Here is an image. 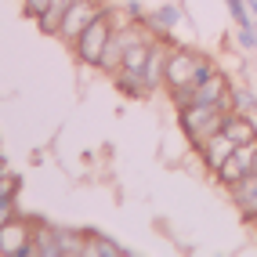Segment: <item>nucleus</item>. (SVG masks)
Returning <instances> with one entry per match:
<instances>
[{
    "label": "nucleus",
    "instance_id": "obj_1",
    "mask_svg": "<svg viewBox=\"0 0 257 257\" xmlns=\"http://www.w3.org/2000/svg\"><path fill=\"white\" fill-rule=\"evenodd\" d=\"M214 69L217 65L203 55V51L185 47V44H170L167 65H163V87H167V94L181 91V87H196V83H203Z\"/></svg>",
    "mask_w": 257,
    "mask_h": 257
},
{
    "label": "nucleus",
    "instance_id": "obj_2",
    "mask_svg": "<svg viewBox=\"0 0 257 257\" xmlns=\"http://www.w3.org/2000/svg\"><path fill=\"white\" fill-rule=\"evenodd\" d=\"M112 8H105L98 15V19L87 26L76 37V44L69 47L73 55H76V62L80 65H87V69H98V62H101V55H105V44H109V37H112V29H116V22H112Z\"/></svg>",
    "mask_w": 257,
    "mask_h": 257
},
{
    "label": "nucleus",
    "instance_id": "obj_3",
    "mask_svg": "<svg viewBox=\"0 0 257 257\" xmlns=\"http://www.w3.org/2000/svg\"><path fill=\"white\" fill-rule=\"evenodd\" d=\"M225 119H228V112L221 105H181L178 109V123L196 149L207 138H214L217 131H225Z\"/></svg>",
    "mask_w": 257,
    "mask_h": 257
},
{
    "label": "nucleus",
    "instance_id": "obj_4",
    "mask_svg": "<svg viewBox=\"0 0 257 257\" xmlns=\"http://www.w3.org/2000/svg\"><path fill=\"white\" fill-rule=\"evenodd\" d=\"M101 11H105V4H101V0H73L69 11H65V19H62V26H58V40L73 47L76 37L98 19Z\"/></svg>",
    "mask_w": 257,
    "mask_h": 257
},
{
    "label": "nucleus",
    "instance_id": "obj_5",
    "mask_svg": "<svg viewBox=\"0 0 257 257\" xmlns=\"http://www.w3.org/2000/svg\"><path fill=\"white\" fill-rule=\"evenodd\" d=\"M253 170H257V138L246 142V145H235V149H232V156L217 167V174H214V178L225 185V188H232L235 181H243L246 174H253Z\"/></svg>",
    "mask_w": 257,
    "mask_h": 257
},
{
    "label": "nucleus",
    "instance_id": "obj_6",
    "mask_svg": "<svg viewBox=\"0 0 257 257\" xmlns=\"http://www.w3.org/2000/svg\"><path fill=\"white\" fill-rule=\"evenodd\" d=\"M0 257H33V217H15L0 228Z\"/></svg>",
    "mask_w": 257,
    "mask_h": 257
},
{
    "label": "nucleus",
    "instance_id": "obj_7",
    "mask_svg": "<svg viewBox=\"0 0 257 257\" xmlns=\"http://www.w3.org/2000/svg\"><path fill=\"white\" fill-rule=\"evenodd\" d=\"M228 199H232V207L239 210V217L253 225V221H257V170L228 188Z\"/></svg>",
    "mask_w": 257,
    "mask_h": 257
},
{
    "label": "nucleus",
    "instance_id": "obj_8",
    "mask_svg": "<svg viewBox=\"0 0 257 257\" xmlns=\"http://www.w3.org/2000/svg\"><path fill=\"white\" fill-rule=\"evenodd\" d=\"M232 149H235V142L228 138L225 131H217L214 138H207V142H203V145H199L196 152H199V160H203V167H207L210 174H217V167H221V163H225V160L232 156Z\"/></svg>",
    "mask_w": 257,
    "mask_h": 257
},
{
    "label": "nucleus",
    "instance_id": "obj_9",
    "mask_svg": "<svg viewBox=\"0 0 257 257\" xmlns=\"http://www.w3.org/2000/svg\"><path fill=\"white\" fill-rule=\"evenodd\" d=\"M112 83H116V91L123 94V98H131V101H145V98L156 94V91L149 87L145 73H138V69H119V73H112Z\"/></svg>",
    "mask_w": 257,
    "mask_h": 257
},
{
    "label": "nucleus",
    "instance_id": "obj_10",
    "mask_svg": "<svg viewBox=\"0 0 257 257\" xmlns=\"http://www.w3.org/2000/svg\"><path fill=\"white\" fill-rule=\"evenodd\" d=\"M123 51H127V26H116L109 44H105V55H101V62H98V73H105V76L119 73L123 69Z\"/></svg>",
    "mask_w": 257,
    "mask_h": 257
},
{
    "label": "nucleus",
    "instance_id": "obj_11",
    "mask_svg": "<svg viewBox=\"0 0 257 257\" xmlns=\"http://www.w3.org/2000/svg\"><path fill=\"white\" fill-rule=\"evenodd\" d=\"M33 257H62V250H58V225L33 221Z\"/></svg>",
    "mask_w": 257,
    "mask_h": 257
},
{
    "label": "nucleus",
    "instance_id": "obj_12",
    "mask_svg": "<svg viewBox=\"0 0 257 257\" xmlns=\"http://www.w3.org/2000/svg\"><path fill=\"white\" fill-rule=\"evenodd\" d=\"M225 134H228L235 145H246V142L257 138V123H253L246 112H228V119H225Z\"/></svg>",
    "mask_w": 257,
    "mask_h": 257
},
{
    "label": "nucleus",
    "instance_id": "obj_13",
    "mask_svg": "<svg viewBox=\"0 0 257 257\" xmlns=\"http://www.w3.org/2000/svg\"><path fill=\"white\" fill-rule=\"evenodd\" d=\"M152 33H156V37H167L170 29H174L178 22H181V11L174 8V4H167V8H160V11H152V15H145L142 19Z\"/></svg>",
    "mask_w": 257,
    "mask_h": 257
},
{
    "label": "nucleus",
    "instance_id": "obj_14",
    "mask_svg": "<svg viewBox=\"0 0 257 257\" xmlns=\"http://www.w3.org/2000/svg\"><path fill=\"white\" fill-rule=\"evenodd\" d=\"M69 4H73V0H51V8L37 19V29L44 33V37H58V26L65 19V11H69Z\"/></svg>",
    "mask_w": 257,
    "mask_h": 257
},
{
    "label": "nucleus",
    "instance_id": "obj_15",
    "mask_svg": "<svg viewBox=\"0 0 257 257\" xmlns=\"http://www.w3.org/2000/svg\"><path fill=\"white\" fill-rule=\"evenodd\" d=\"M83 257H127V246H119V243H112V239L98 235V232H87Z\"/></svg>",
    "mask_w": 257,
    "mask_h": 257
},
{
    "label": "nucleus",
    "instance_id": "obj_16",
    "mask_svg": "<svg viewBox=\"0 0 257 257\" xmlns=\"http://www.w3.org/2000/svg\"><path fill=\"white\" fill-rule=\"evenodd\" d=\"M83 246H87V232H80V228H58V250H62V257H83Z\"/></svg>",
    "mask_w": 257,
    "mask_h": 257
},
{
    "label": "nucleus",
    "instance_id": "obj_17",
    "mask_svg": "<svg viewBox=\"0 0 257 257\" xmlns=\"http://www.w3.org/2000/svg\"><path fill=\"white\" fill-rule=\"evenodd\" d=\"M19 178H15L11 174V170H8V174H0V199H15V196H19Z\"/></svg>",
    "mask_w": 257,
    "mask_h": 257
},
{
    "label": "nucleus",
    "instance_id": "obj_18",
    "mask_svg": "<svg viewBox=\"0 0 257 257\" xmlns=\"http://www.w3.org/2000/svg\"><path fill=\"white\" fill-rule=\"evenodd\" d=\"M47 8H51V0H22V15H26V19H33V22H37Z\"/></svg>",
    "mask_w": 257,
    "mask_h": 257
},
{
    "label": "nucleus",
    "instance_id": "obj_19",
    "mask_svg": "<svg viewBox=\"0 0 257 257\" xmlns=\"http://www.w3.org/2000/svg\"><path fill=\"white\" fill-rule=\"evenodd\" d=\"M19 217V207H15V199H0V228L8 225V221Z\"/></svg>",
    "mask_w": 257,
    "mask_h": 257
},
{
    "label": "nucleus",
    "instance_id": "obj_20",
    "mask_svg": "<svg viewBox=\"0 0 257 257\" xmlns=\"http://www.w3.org/2000/svg\"><path fill=\"white\" fill-rule=\"evenodd\" d=\"M228 8H232V15H235L239 26H250V15H246V4H243V0H228Z\"/></svg>",
    "mask_w": 257,
    "mask_h": 257
},
{
    "label": "nucleus",
    "instance_id": "obj_21",
    "mask_svg": "<svg viewBox=\"0 0 257 257\" xmlns=\"http://www.w3.org/2000/svg\"><path fill=\"white\" fill-rule=\"evenodd\" d=\"M239 44H243V47H257V33H253V26H239Z\"/></svg>",
    "mask_w": 257,
    "mask_h": 257
},
{
    "label": "nucleus",
    "instance_id": "obj_22",
    "mask_svg": "<svg viewBox=\"0 0 257 257\" xmlns=\"http://www.w3.org/2000/svg\"><path fill=\"white\" fill-rule=\"evenodd\" d=\"M0 174H8V160H4V152H0Z\"/></svg>",
    "mask_w": 257,
    "mask_h": 257
}]
</instances>
